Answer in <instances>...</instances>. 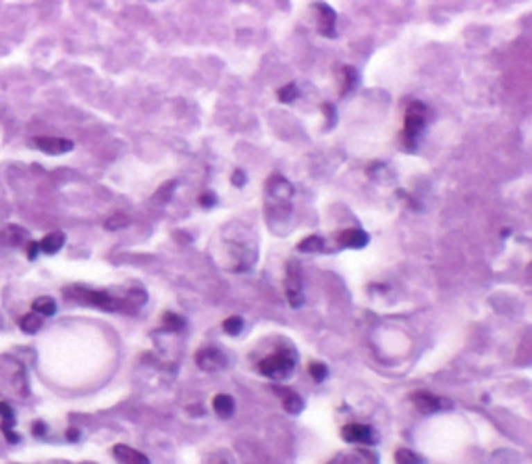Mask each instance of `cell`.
<instances>
[{
    "instance_id": "21",
    "label": "cell",
    "mask_w": 532,
    "mask_h": 464,
    "mask_svg": "<svg viewBox=\"0 0 532 464\" xmlns=\"http://www.w3.org/2000/svg\"><path fill=\"white\" fill-rule=\"evenodd\" d=\"M395 461L397 464H420L422 461L414 454V452H410V450H406V448H400L397 452H395Z\"/></svg>"
},
{
    "instance_id": "16",
    "label": "cell",
    "mask_w": 532,
    "mask_h": 464,
    "mask_svg": "<svg viewBox=\"0 0 532 464\" xmlns=\"http://www.w3.org/2000/svg\"><path fill=\"white\" fill-rule=\"evenodd\" d=\"M31 313H35L40 317H52L56 313V302L48 296H42V298L33 300V310Z\"/></svg>"
},
{
    "instance_id": "14",
    "label": "cell",
    "mask_w": 532,
    "mask_h": 464,
    "mask_svg": "<svg viewBox=\"0 0 532 464\" xmlns=\"http://www.w3.org/2000/svg\"><path fill=\"white\" fill-rule=\"evenodd\" d=\"M42 323H44V317H40V315H35V313H27L25 317H21L19 319V327H21V331H25V333H37L40 331V327H42Z\"/></svg>"
},
{
    "instance_id": "4",
    "label": "cell",
    "mask_w": 532,
    "mask_h": 464,
    "mask_svg": "<svg viewBox=\"0 0 532 464\" xmlns=\"http://www.w3.org/2000/svg\"><path fill=\"white\" fill-rule=\"evenodd\" d=\"M287 300L293 308H300L302 302H304V294H302V273L298 269L295 263H289L287 265Z\"/></svg>"
},
{
    "instance_id": "10",
    "label": "cell",
    "mask_w": 532,
    "mask_h": 464,
    "mask_svg": "<svg viewBox=\"0 0 532 464\" xmlns=\"http://www.w3.org/2000/svg\"><path fill=\"white\" fill-rule=\"evenodd\" d=\"M318 10H320V15H318V29H320V33L327 35V38H333L335 35V10L329 4H325V2L318 4Z\"/></svg>"
},
{
    "instance_id": "27",
    "label": "cell",
    "mask_w": 532,
    "mask_h": 464,
    "mask_svg": "<svg viewBox=\"0 0 532 464\" xmlns=\"http://www.w3.org/2000/svg\"><path fill=\"white\" fill-rule=\"evenodd\" d=\"M200 204L202 206H212V204H216V196L214 194H202L200 196Z\"/></svg>"
},
{
    "instance_id": "20",
    "label": "cell",
    "mask_w": 532,
    "mask_h": 464,
    "mask_svg": "<svg viewBox=\"0 0 532 464\" xmlns=\"http://www.w3.org/2000/svg\"><path fill=\"white\" fill-rule=\"evenodd\" d=\"M277 96H279L281 102H293V100L298 98V85H295V83H287V85H283V88L277 92Z\"/></svg>"
},
{
    "instance_id": "24",
    "label": "cell",
    "mask_w": 532,
    "mask_h": 464,
    "mask_svg": "<svg viewBox=\"0 0 532 464\" xmlns=\"http://www.w3.org/2000/svg\"><path fill=\"white\" fill-rule=\"evenodd\" d=\"M345 73V88L341 90V94H347V90H352L356 85V71L354 69H343Z\"/></svg>"
},
{
    "instance_id": "28",
    "label": "cell",
    "mask_w": 532,
    "mask_h": 464,
    "mask_svg": "<svg viewBox=\"0 0 532 464\" xmlns=\"http://www.w3.org/2000/svg\"><path fill=\"white\" fill-rule=\"evenodd\" d=\"M37 252H40V246H37L35 242H31V244L27 246V256H29V260H33Z\"/></svg>"
},
{
    "instance_id": "2",
    "label": "cell",
    "mask_w": 532,
    "mask_h": 464,
    "mask_svg": "<svg viewBox=\"0 0 532 464\" xmlns=\"http://www.w3.org/2000/svg\"><path fill=\"white\" fill-rule=\"evenodd\" d=\"M429 115L431 113H429V108L422 102H412L408 106V110H406V127H404V142H406V146L410 150L418 144V138H420V133L427 127Z\"/></svg>"
},
{
    "instance_id": "29",
    "label": "cell",
    "mask_w": 532,
    "mask_h": 464,
    "mask_svg": "<svg viewBox=\"0 0 532 464\" xmlns=\"http://www.w3.org/2000/svg\"><path fill=\"white\" fill-rule=\"evenodd\" d=\"M233 179H235V185H243V173H241V171H235V173H233Z\"/></svg>"
},
{
    "instance_id": "9",
    "label": "cell",
    "mask_w": 532,
    "mask_h": 464,
    "mask_svg": "<svg viewBox=\"0 0 532 464\" xmlns=\"http://www.w3.org/2000/svg\"><path fill=\"white\" fill-rule=\"evenodd\" d=\"M368 233L362 231V229H345L339 233L337 242L343 246V248H364L368 244Z\"/></svg>"
},
{
    "instance_id": "23",
    "label": "cell",
    "mask_w": 532,
    "mask_h": 464,
    "mask_svg": "<svg viewBox=\"0 0 532 464\" xmlns=\"http://www.w3.org/2000/svg\"><path fill=\"white\" fill-rule=\"evenodd\" d=\"M310 375L316 379V381H325L327 379V367L323 363H312L310 365Z\"/></svg>"
},
{
    "instance_id": "22",
    "label": "cell",
    "mask_w": 532,
    "mask_h": 464,
    "mask_svg": "<svg viewBox=\"0 0 532 464\" xmlns=\"http://www.w3.org/2000/svg\"><path fill=\"white\" fill-rule=\"evenodd\" d=\"M223 327H225V331H227L229 335H237V333H241V329H243V321H241V317H231V319H227V321L223 323Z\"/></svg>"
},
{
    "instance_id": "26",
    "label": "cell",
    "mask_w": 532,
    "mask_h": 464,
    "mask_svg": "<svg viewBox=\"0 0 532 464\" xmlns=\"http://www.w3.org/2000/svg\"><path fill=\"white\" fill-rule=\"evenodd\" d=\"M6 235H8L12 242H19V240L23 238V229H19V227H6Z\"/></svg>"
},
{
    "instance_id": "5",
    "label": "cell",
    "mask_w": 532,
    "mask_h": 464,
    "mask_svg": "<svg viewBox=\"0 0 532 464\" xmlns=\"http://www.w3.org/2000/svg\"><path fill=\"white\" fill-rule=\"evenodd\" d=\"M31 146L42 150L44 154H67L73 150V142L71 140H62V138H33Z\"/></svg>"
},
{
    "instance_id": "7",
    "label": "cell",
    "mask_w": 532,
    "mask_h": 464,
    "mask_svg": "<svg viewBox=\"0 0 532 464\" xmlns=\"http://www.w3.org/2000/svg\"><path fill=\"white\" fill-rule=\"evenodd\" d=\"M343 440L345 442H352V444H372L375 442V436H372V429L366 427V425H360V423H354V425H347L343 427Z\"/></svg>"
},
{
    "instance_id": "11",
    "label": "cell",
    "mask_w": 532,
    "mask_h": 464,
    "mask_svg": "<svg viewBox=\"0 0 532 464\" xmlns=\"http://www.w3.org/2000/svg\"><path fill=\"white\" fill-rule=\"evenodd\" d=\"M266 190H268L271 198H277V200H289L291 194H293L291 183H289L287 179H283V177H273V179L268 181Z\"/></svg>"
},
{
    "instance_id": "1",
    "label": "cell",
    "mask_w": 532,
    "mask_h": 464,
    "mask_svg": "<svg viewBox=\"0 0 532 464\" xmlns=\"http://www.w3.org/2000/svg\"><path fill=\"white\" fill-rule=\"evenodd\" d=\"M65 294L73 302H79V304H85V306H96V308H102V310L123 308V304L106 292H98V290H89V288H81V285H71V288L65 290Z\"/></svg>"
},
{
    "instance_id": "3",
    "label": "cell",
    "mask_w": 532,
    "mask_h": 464,
    "mask_svg": "<svg viewBox=\"0 0 532 464\" xmlns=\"http://www.w3.org/2000/svg\"><path fill=\"white\" fill-rule=\"evenodd\" d=\"M293 367H295V356H293V352H285V350L260 361V365H258L260 373L271 379H287L291 375Z\"/></svg>"
},
{
    "instance_id": "19",
    "label": "cell",
    "mask_w": 532,
    "mask_h": 464,
    "mask_svg": "<svg viewBox=\"0 0 532 464\" xmlns=\"http://www.w3.org/2000/svg\"><path fill=\"white\" fill-rule=\"evenodd\" d=\"M127 225H129V217L123 215V213H117V215H112V217L106 221V229H108V231H117V229L127 227Z\"/></svg>"
},
{
    "instance_id": "6",
    "label": "cell",
    "mask_w": 532,
    "mask_h": 464,
    "mask_svg": "<svg viewBox=\"0 0 532 464\" xmlns=\"http://www.w3.org/2000/svg\"><path fill=\"white\" fill-rule=\"evenodd\" d=\"M196 363L202 371H216L225 365V356L216 348H204L196 354Z\"/></svg>"
},
{
    "instance_id": "8",
    "label": "cell",
    "mask_w": 532,
    "mask_h": 464,
    "mask_svg": "<svg viewBox=\"0 0 532 464\" xmlns=\"http://www.w3.org/2000/svg\"><path fill=\"white\" fill-rule=\"evenodd\" d=\"M112 456L119 461V464H150V461L141 452H137L125 444H117L112 448Z\"/></svg>"
},
{
    "instance_id": "18",
    "label": "cell",
    "mask_w": 532,
    "mask_h": 464,
    "mask_svg": "<svg viewBox=\"0 0 532 464\" xmlns=\"http://www.w3.org/2000/svg\"><path fill=\"white\" fill-rule=\"evenodd\" d=\"M298 248H300V252H320L323 250V240L318 235H310Z\"/></svg>"
},
{
    "instance_id": "13",
    "label": "cell",
    "mask_w": 532,
    "mask_h": 464,
    "mask_svg": "<svg viewBox=\"0 0 532 464\" xmlns=\"http://www.w3.org/2000/svg\"><path fill=\"white\" fill-rule=\"evenodd\" d=\"M414 404H416V406H418V411H420V413H424V415H433L435 411H439V408H441L439 398H435L433 394H427V392L416 394V396H414Z\"/></svg>"
},
{
    "instance_id": "12",
    "label": "cell",
    "mask_w": 532,
    "mask_h": 464,
    "mask_svg": "<svg viewBox=\"0 0 532 464\" xmlns=\"http://www.w3.org/2000/svg\"><path fill=\"white\" fill-rule=\"evenodd\" d=\"M37 246H40V252H44V254H56L65 246V233L62 231H52Z\"/></svg>"
},
{
    "instance_id": "15",
    "label": "cell",
    "mask_w": 532,
    "mask_h": 464,
    "mask_svg": "<svg viewBox=\"0 0 532 464\" xmlns=\"http://www.w3.org/2000/svg\"><path fill=\"white\" fill-rule=\"evenodd\" d=\"M212 406H214V413H216L218 417H223V419L231 417V415H233V411H235V406H233V400H231L227 394H218V396L214 398Z\"/></svg>"
},
{
    "instance_id": "25",
    "label": "cell",
    "mask_w": 532,
    "mask_h": 464,
    "mask_svg": "<svg viewBox=\"0 0 532 464\" xmlns=\"http://www.w3.org/2000/svg\"><path fill=\"white\" fill-rule=\"evenodd\" d=\"M164 323H166L171 329H175V331L183 327V321H181L179 317H175L173 313H166V315H164Z\"/></svg>"
},
{
    "instance_id": "17",
    "label": "cell",
    "mask_w": 532,
    "mask_h": 464,
    "mask_svg": "<svg viewBox=\"0 0 532 464\" xmlns=\"http://www.w3.org/2000/svg\"><path fill=\"white\" fill-rule=\"evenodd\" d=\"M283 406L289 415H300L304 408V400L295 392H283Z\"/></svg>"
}]
</instances>
